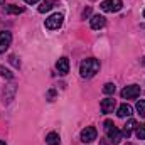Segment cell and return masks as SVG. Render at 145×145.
Here are the masks:
<instances>
[{"label": "cell", "instance_id": "obj_29", "mask_svg": "<svg viewBox=\"0 0 145 145\" xmlns=\"http://www.w3.org/2000/svg\"><path fill=\"white\" fill-rule=\"evenodd\" d=\"M127 145H132V144H127Z\"/></svg>", "mask_w": 145, "mask_h": 145}, {"label": "cell", "instance_id": "obj_12", "mask_svg": "<svg viewBox=\"0 0 145 145\" xmlns=\"http://www.w3.org/2000/svg\"><path fill=\"white\" fill-rule=\"evenodd\" d=\"M14 95H15V84H10L3 89V103L8 105L12 100H14Z\"/></svg>", "mask_w": 145, "mask_h": 145}, {"label": "cell", "instance_id": "obj_4", "mask_svg": "<svg viewBox=\"0 0 145 145\" xmlns=\"http://www.w3.org/2000/svg\"><path fill=\"white\" fill-rule=\"evenodd\" d=\"M140 96V86L138 84H130V86H125L121 89V98L123 100H133Z\"/></svg>", "mask_w": 145, "mask_h": 145}, {"label": "cell", "instance_id": "obj_22", "mask_svg": "<svg viewBox=\"0 0 145 145\" xmlns=\"http://www.w3.org/2000/svg\"><path fill=\"white\" fill-rule=\"evenodd\" d=\"M8 59H10V63H12L15 68H20V61H17V57H15V56H10Z\"/></svg>", "mask_w": 145, "mask_h": 145}, {"label": "cell", "instance_id": "obj_20", "mask_svg": "<svg viewBox=\"0 0 145 145\" xmlns=\"http://www.w3.org/2000/svg\"><path fill=\"white\" fill-rule=\"evenodd\" d=\"M135 108H137V111H138V115L145 118V100H140V101L137 103V106H135Z\"/></svg>", "mask_w": 145, "mask_h": 145}, {"label": "cell", "instance_id": "obj_14", "mask_svg": "<svg viewBox=\"0 0 145 145\" xmlns=\"http://www.w3.org/2000/svg\"><path fill=\"white\" fill-rule=\"evenodd\" d=\"M46 144H47V145H61L59 133H56V132L47 133V135H46Z\"/></svg>", "mask_w": 145, "mask_h": 145}, {"label": "cell", "instance_id": "obj_10", "mask_svg": "<svg viewBox=\"0 0 145 145\" xmlns=\"http://www.w3.org/2000/svg\"><path fill=\"white\" fill-rule=\"evenodd\" d=\"M133 128H137V121H135L133 118H130V120L125 123L123 130H121V137H125V138H130V135H132Z\"/></svg>", "mask_w": 145, "mask_h": 145}, {"label": "cell", "instance_id": "obj_17", "mask_svg": "<svg viewBox=\"0 0 145 145\" xmlns=\"http://www.w3.org/2000/svg\"><path fill=\"white\" fill-rule=\"evenodd\" d=\"M135 135H137V138H138V140H144V138H145V125H137Z\"/></svg>", "mask_w": 145, "mask_h": 145}, {"label": "cell", "instance_id": "obj_26", "mask_svg": "<svg viewBox=\"0 0 145 145\" xmlns=\"http://www.w3.org/2000/svg\"><path fill=\"white\" fill-rule=\"evenodd\" d=\"M0 145H7V144H5V142H3V140H0Z\"/></svg>", "mask_w": 145, "mask_h": 145}, {"label": "cell", "instance_id": "obj_6", "mask_svg": "<svg viewBox=\"0 0 145 145\" xmlns=\"http://www.w3.org/2000/svg\"><path fill=\"white\" fill-rule=\"evenodd\" d=\"M96 137H98V132H96L95 127H86V128L81 132V142H84V144H91V142H95Z\"/></svg>", "mask_w": 145, "mask_h": 145}, {"label": "cell", "instance_id": "obj_19", "mask_svg": "<svg viewBox=\"0 0 145 145\" xmlns=\"http://www.w3.org/2000/svg\"><path fill=\"white\" fill-rule=\"evenodd\" d=\"M115 89H116V86H115L113 83H106V84L103 86V93H105V95H113Z\"/></svg>", "mask_w": 145, "mask_h": 145}, {"label": "cell", "instance_id": "obj_7", "mask_svg": "<svg viewBox=\"0 0 145 145\" xmlns=\"http://www.w3.org/2000/svg\"><path fill=\"white\" fill-rule=\"evenodd\" d=\"M10 42H12V34L8 31H2L0 32V52H5L8 49Z\"/></svg>", "mask_w": 145, "mask_h": 145}, {"label": "cell", "instance_id": "obj_13", "mask_svg": "<svg viewBox=\"0 0 145 145\" xmlns=\"http://www.w3.org/2000/svg\"><path fill=\"white\" fill-rule=\"evenodd\" d=\"M116 115H118L120 118H130V116H132V106L127 105V103L120 105L118 110H116Z\"/></svg>", "mask_w": 145, "mask_h": 145}, {"label": "cell", "instance_id": "obj_1", "mask_svg": "<svg viewBox=\"0 0 145 145\" xmlns=\"http://www.w3.org/2000/svg\"><path fill=\"white\" fill-rule=\"evenodd\" d=\"M100 71V61L95 59V57H88L81 63L79 66V72L83 78H93L96 72Z\"/></svg>", "mask_w": 145, "mask_h": 145}, {"label": "cell", "instance_id": "obj_9", "mask_svg": "<svg viewBox=\"0 0 145 145\" xmlns=\"http://www.w3.org/2000/svg\"><path fill=\"white\" fill-rule=\"evenodd\" d=\"M115 106H116V101H115L113 98H105V100H101V111H103L105 115L113 113Z\"/></svg>", "mask_w": 145, "mask_h": 145}, {"label": "cell", "instance_id": "obj_16", "mask_svg": "<svg viewBox=\"0 0 145 145\" xmlns=\"http://www.w3.org/2000/svg\"><path fill=\"white\" fill-rule=\"evenodd\" d=\"M52 7H54V2H52V0H44V2L39 5V12H40V14H46V12H49Z\"/></svg>", "mask_w": 145, "mask_h": 145}, {"label": "cell", "instance_id": "obj_24", "mask_svg": "<svg viewBox=\"0 0 145 145\" xmlns=\"http://www.w3.org/2000/svg\"><path fill=\"white\" fill-rule=\"evenodd\" d=\"M24 2H25V3H29V5H34V3L39 2V0H24Z\"/></svg>", "mask_w": 145, "mask_h": 145}, {"label": "cell", "instance_id": "obj_25", "mask_svg": "<svg viewBox=\"0 0 145 145\" xmlns=\"http://www.w3.org/2000/svg\"><path fill=\"white\" fill-rule=\"evenodd\" d=\"M0 3H2V5H3V7H5V0H0Z\"/></svg>", "mask_w": 145, "mask_h": 145}, {"label": "cell", "instance_id": "obj_23", "mask_svg": "<svg viewBox=\"0 0 145 145\" xmlns=\"http://www.w3.org/2000/svg\"><path fill=\"white\" fill-rule=\"evenodd\" d=\"M89 14H91V8L88 7V8H84V12H83V17H88Z\"/></svg>", "mask_w": 145, "mask_h": 145}, {"label": "cell", "instance_id": "obj_3", "mask_svg": "<svg viewBox=\"0 0 145 145\" xmlns=\"http://www.w3.org/2000/svg\"><path fill=\"white\" fill-rule=\"evenodd\" d=\"M63 20H64L63 14H52L49 19H46V29L56 31V29H59V27L63 25Z\"/></svg>", "mask_w": 145, "mask_h": 145}, {"label": "cell", "instance_id": "obj_21", "mask_svg": "<svg viewBox=\"0 0 145 145\" xmlns=\"http://www.w3.org/2000/svg\"><path fill=\"white\" fill-rule=\"evenodd\" d=\"M46 98H47L49 101H54V98H56V91H54V89H51V91H47V95H46Z\"/></svg>", "mask_w": 145, "mask_h": 145}, {"label": "cell", "instance_id": "obj_15", "mask_svg": "<svg viewBox=\"0 0 145 145\" xmlns=\"http://www.w3.org/2000/svg\"><path fill=\"white\" fill-rule=\"evenodd\" d=\"M3 8H5V14L8 15H19L24 12V7H19V5H5Z\"/></svg>", "mask_w": 145, "mask_h": 145}, {"label": "cell", "instance_id": "obj_11", "mask_svg": "<svg viewBox=\"0 0 145 145\" xmlns=\"http://www.w3.org/2000/svg\"><path fill=\"white\" fill-rule=\"evenodd\" d=\"M56 69L59 71V74H68L69 72V59L68 57H61L56 63Z\"/></svg>", "mask_w": 145, "mask_h": 145}, {"label": "cell", "instance_id": "obj_28", "mask_svg": "<svg viewBox=\"0 0 145 145\" xmlns=\"http://www.w3.org/2000/svg\"><path fill=\"white\" fill-rule=\"evenodd\" d=\"M144 19H145V10H144Z\"/></svg>", "mask_w": 145, "mask_h": 145}, {"label": "cell", "instance_id": "obj_27", "mask_svg": "<svg viewBox=\"0 0 145 145\" xmlns=\"http://www.w3.org/2000/svg\"><path fill=\"white\" fill-rule=\"evenodd\" d=\"M142 64H145V56H144V59H142Z\"/></svg>", "mask_w": 145, "mask_h": 145}, {"label": "cell", "instance_id": "obj_5", "mask_svg": "<svg viewBox=\"0 0 145 145\" xmlns=\"http://www.w3.org/2000/svg\"><path fill=\"white\" fill-rule=\"evenodd\" d=\"M100 7L105 12H118V10H121L123 2L121 0H105V2L100 3Z\"/></svg>", "mask_w": 145, "mask_h": 145}, {"label": "cell", "instance_id": "obj_18", "mask_svg": "<svg viewBox=\"0 0 145 145\" xmlns=\"http://www.w3.org/2000/svg\"><path fill=\"white\" fill-rule=\"evenodd\" d=\"M0 76H3L5 79H12L14 72H10V69H7L5 66H0Z\"/></svg>", "mask_w": 145, "mask_h": 145}, {"label": "cell", "instance_id": "obj_8", "mask_svg": "<svg viewBox=\"0 0 145 145\" xmlns=\"http://www.w3.org/2000/svg\"><path fill=\"white\" fill-rule=\"evenodd\" d=\"M89 25H91V29L100 31V29H103V27L106 25V19H105L103 15H93V17L89 19Z\"/></svg>", "mask_w": 145, "mask_h": 145}, {"label": "cell", "instance_id": "obj_2", "mask_svg": "<svg viewBox=\"0 0 145 145\" xmlns=\"http://www.w3.org/2000/svg\"><path fill=\"white\" fill-rule=\"evenodd\" d=\"M105 132H106V137L110 138L111 144H120L121 142V132L113 125L111 120H106L105 121Z\"/></svg>", "mask_w": 145, "mask_h": 145}]
</instances>
